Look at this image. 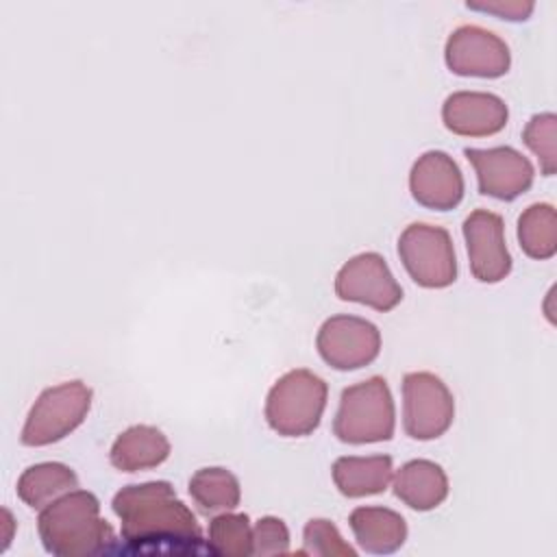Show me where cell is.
<instances>
[{"mask_svg": "<svg viewBox=\"0 0 557 557\" xmlns=\"http://www.w3.org/2000/svg\"><path fill=\"white\" fill-rule=\"evenodd\" d=\"M111 509L120 518L122 537L139 550L170 548L183 553L202 548L196 516L168 481L126 485L113 496Z\"/></svg>", "mask_w": 557, "mask_h": 557, "instance_id": "obj_1", "label": "cell"}, {"mask_svg": "<svg viewBox=\"0 0 557 557\" xmlns=\"http://www.w3.org/2000/svg\"><path fill=\"white\" fill-rule=\"evenodd\" d=\"M37 531L48 553L83 557L109 550L113 527L100 516V500L87 490H72L39 511Z\"/></svg>", "mask_w": 557, "mask_h": 557, "instance_id": "obj_2", "label": "cell"}, {"mask_svg": "<svg viewBox=\"0 0 557 557\" xmlns=\"http://www.w3.org/2000/svg\"><path fill=\"white\" fill-rule=\"evenodd\" d=\"M396 409L383 376H370L342 389L333 433L344 444L387 442L394 435Z\"/></svg>", "mask_w": 557, "mask_h": 557, "instance_id": "obj_3", "label": "cell"}, {"mask_svg": "<svg viewBox=\"0 0 557 557\" xmlns=\"http://www.w3.org/2000/svg\"><path fill=\"white\" fill-rule=\"evenodd\" d=\"M329 387L311 370L296 368L278 376L265 398V420L283 437H302L318 429Z\"/></svg>", "mask_w": 557, "mask_h": 557, "instance_id": "obj_4", "label": "cell"}, {"mask_svg": "<svg viewBox=\"0 0 557 557\" xmlns=\"http://www.w3.org/2000/svg\"><path fill=\"white\" fill-rule=\"evenodd\" d=\"M91 396V387L83 381L46 387L26 416L20 442L24 446H48L63 440L87 418Z\"/></svg>", "mask_w": 557, "mask_h": 557, "instance_id": "obj_5", "label": "cell"}, {"mask_svg": "<svg viewBox=\"0 0 557 557\" xmlns=\"http://www.w3.org/2000/svg\"><path fill=\"white\" fill-rule=\"evenodd\" d=\"M398 257L407 274L429 289H442L457 278V257L450 233L442 226L413 222L398 237Z\"/></svg>", "mask_w": 557, "mask_h": 557, "instance_id": "obj_6", "label": "cell"}, {"mask_svg": "<svg viewBox=\"0 0 557 557\" xmlns=\"http://www.w3.org/2000/svg\"><path fill=\"white\" fill-rule=\"evenodd\" d=\"M455 418V400L433 372H407L403 379V426L413 440L444 435Z\"/></svg>", "mask_w": 557, "mask_h": 557, "instance_id": "obj_7", "label": "cell"}, {"mask_svg": "<svg viewBox=\"0 0 557 557\" xmlns=\"http://www.w3.org/2000/svg\"><path fill=\"white\" fill-rule=\"evenodd\" d=\"M315 346L331 368L357 370L379 357L381 333L370 320L357 315H331L322 322Z\"/></svg>", "mask_w": 557, "mask_h": 557, "instance_id": "obj_8", "label": "cell"}, {"mask_svg": "<svg viewBox=\"0 0 557 557\" xmlns=\"http://www.w3.org/2000/svg\"><path fill=\"white\" fill-rule=\"evenodd\" d=\"M444 59L450 72L479 78H498L511 65L509 46L496 33L476 24L457 26L448 35Z\"/></svg>", "mask_w": 557, "mask_h": 557, "instance_id": "obj_9", "label": "cell"}, {"mask_svg": "<svg viewBox=\"0 0 557 557\" xmlns=\"http://www.w3.org/2000/svg\"><path fill=\"white\" fill-rule=\"evenodd\" d=\"M335 294L342 300L361 302L376 311H392L403 300V287L379 252L350 257L335 276Z\"/></svg>", "mask_w": 557, "mask_h": 557, "instance_id": "obj_10", "label": "cell"}, {"mask_svg": "<svg viewBox=\"0 0 557 557\" xmlns=\"http://www.w3.org/2000/svg\"><path fill=\"white\" fill-rule=\"evenodd\" d=\"M466 159L476 172L479 191L496 200H516L531 185L535 170L531 161L511 146L463 148Z\"/></svg>", "mask_w": 557, "mask_h": 557, "instance_id": "obj_11", "label": "cell"}, {"mask_svg": "<svg viewBox=\"0 0 557 557\" xmlns=\"http://www.w3.org/2000/svg\"><path fill=\"white\" fill-rule=\"evenodd\" d=\"M461 231L472 276L481 283H500L511 272V255L505 246L503 218L487 209H474L463 220Z\"/></svg>", "mask_w": 557, "mask_h": 557, "instance_id": "obj_12", "label": "cell"}, {"mask_svg": "<svg viewBox=\"0 0 557 557\" xmlns=\"http://www.w3.org/2000/svg\"><path fill=\"white\" fill-rule=\"evenodd\" d=\"M409 189L418 205L450 211L463 198V176L450 154L444 150H426L411 165Z\"/></svg>", "mask_w": 557, "mask_h": 557, "instance_id": "obj_13", "label": "cell"}, {"mask_svg": "<svg viewBox=\"0 0 557 557\" xmlns=\"http://www.w3.org/2000/svg\"><path fill=\"white\" fill-rule=\"evenodd\" d=\"M509 117L503 98L490 91H455L442 104L444 126L463 137H487L505 128Z\"/></svg>", "mask_w": 557, "mask_h": 557, "instance_id": "obj_14", "label": "cell"}, {"mask_svg": "<svg viewBox=\"0 0 557 557\" xmlns=\"http://www.w3.org/2000/svg\"><path fill=\"white\" fill-rule=\"evenodd\" d=\"M394 494L416 511H431L448 496V476L431 459H411L394 474Z\"/></svg>", "mask_w": 557, "mask_h": 557, "instance_id": "obj_15", "label": "cell"}, {"mask_svg": "<svg viewBox=\"0 0 557 557\" xmlns=\"http://www.w3.org/2000/svg\"><path fill=\"white\" fill-rule=\"evenodd\" d=\"M170 457L165 433L150 424H135L122 431L109 453L113 468L122 472H141L161 466Z\"/></svg>", "mask_w": 557, "mask_h": 557, "instance_id": "obj_16", "label": "cell"}, {"mask_svg": "<svg viewBox=\"0 0 557 557\" xmlns=\"http://www.w3.org/2000/svg\"><path fill=\"white\" fill-rule=\"evenodd\" d=\"M357 544L372 555L396 553L407 540L405 518L387 507H357L348 516Z\"/></svg>", "mask_w": 557, "mask_h": 557, "instance_id": "obj_17", "label": "cell"}, {"mask_svg": "<svg viewBox=\"0 0 557 557\" xmlns=\"http://www.w3.org/2000/svg\"><path fill=\"white\" fill-rule=\"evenodd\" d=\"M392 472L394 468L389 455L339 457L331 468L335 487L348 498H363L385 492L392 481Z\"/></svg>", "mask_w": 557, "mask_h": 557, "instance_id": "obj_18", "label": "cell"}, {"mask_svg": "<svg viewBox=\"0 0 557 557\" xmlns=\"http://www.w3.org/2000/svg\"><path fill=\"white\" fill-rule=\"evenodd\" d=\"M78 487L74 470L59 461H44L26 468L17 479V496L33 509H44L59 496Z\"/></svg>", "mask_w": 557, "mask_h": 557, "instance_id": "obj_19", "label": "cell"}, {"mask_svg": "<svg viewBox=\"0 0 557 557\" xmlns=\"http://www.w3.org/2000/svg\"><path fill=\"white\" fill-rule=\"evenodd\" d=\"M189 496L205 516L233 511L239 505L242 487L237 476L220 466L200 468L189 479Z\"/></svg>", "mask_w": 557, "mask_h": 557, "instance_id": "obj_20", "label": "cell"}, {"mask_svg": "<svg viewBox=\"0 0 557 557\" xmlns=\"http://www.w3.org/2000/svg\"><path fill=\"white\" fill-rule=\"evenodd\" d=\"M518 242L524 255L544 261L557 252V215L550 202L529 205L518 218Z\"/></svg>", "mask_w": 557, "mask_h": 557, "instance_id": "obj_21", "label": "cell"}, {"mask_svg": "<svg viewBox=\"0 0 557 557\" xmlns=\"http://www.w3.org/2000/svg\"><path fill=\"white\" fill-rule=\"evenodd\" d=\"M209 550L228 555V557H246L252 555V527L246 513L224 511L209 522Z\"/></svg>", "mask_w": 557, "mask_h": 557, "instance_id": "obj_22", "label": "cell"}, {"mask_svg": "<svg viewBox=\"0 0 557 557\" xmlns=\"http://www.w3.org/2000/svg\"><path fill=\"white\" fill-rule=\"evenodd\" d=\"M555 137H557V117L550 111L535 113L522 131V141L540 159V168L544 176H553L557 170Z\"/></svg>", "mask_w": 557, "mask_h": 557, "instance_id": "obj_23", "label": "cell"}, {"mask_svg": "<svg viewBox=\"0 0 557 557\" xmlns=\"http://www.w3.org/2000/svg\"><path fill=\"white\" fill-rule=\"evenodd\" d=\"M305 555L318 557H355L357 550L344 542L337 527L326 518H311L302 529V550Z\"/></svg>", "mask_w": 557, "mask_h": 557, "instance_id": "obj_24", "label": "cell"}, {"mask_svg": "<svg viewBox=\"0 0 557 557\" xmlns=\"http://www.w3.org/2000/svg\"><path fill=\"white\" fill-rule=\"evenodd\" d=\"M289 550V531L276 516H263L252 527V553L255 555H283Z\"/></svg>", "mask_w": 557, "mask_h": 557, "instance_id": "obj_25", "label": "cell"}, {"mask_svg": "<svg viewBox=\"0 0 557 557\" xmlns=\"http://www.w3.org/2000/svg\"><path fill=\"white\" fill-rule=\"evenodd\" d=\"M468 9L474 11H485V13H494L503 20H511V22H520L527 20L533 13V2H522V0H492V2H466Z\"/></svg>", "mask_w": 557, "mask_h": 557, "instance_id": "obj_26", "label": "cell"}]
</instances>
